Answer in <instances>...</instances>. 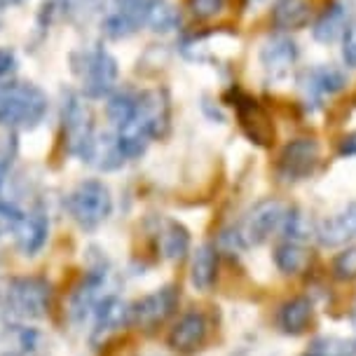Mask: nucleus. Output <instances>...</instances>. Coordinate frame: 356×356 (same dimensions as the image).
<instances>
[{
	"label": "nucleus",
	"instance_id": "obj_33",
	"mask_svg": "<svg viewBox=\"0 0 356 356\" xmlns=\"http://www.w3.org/2000/svg\"><path fill=\"white\" fill-rule=\"evenodd\" d=\"M15 66H17L15 52H12V49H0V78L15 71Z\"/></svg>",
	"mask_w": 356,
	"mask_h": 356
},
{
	"label": "nucleus",
	"instance_id": "obj_16",
	"mask_svg": "<svg viewBox=\"0 0 356 356\" xmlns=\"http://www.w3.org/2000/svg\"><path fill=\"white\" fill-rule=\"evenodd\" d=\"M312 8L307 0H277L272 5L270 19L279 31H300L309 24Z\"/></svg>",
	"mask_w": 356,
	"mask_h": 356
},
{
	"label": "nucleus",
	"instance_id": "obj_27",
	"mask_svg": "<svg viewBox=\"0 0 356 356\" xmlns=\"http://www.w3.org/2000/svg\"><path fill=\"white\" fill-rule=\"evenodd\" d=\"M145 24H148L152 31H162V33H167V31H171L178 24V15H176V10L171 8L169 3L157 0V3L152 5V10L148 12Z\"/></svg>",
	"mask_w": 356,
	"mask_h": 356
},
{
	"label": "nucleus",
	"instance_id": "obj_25",
	"mask_svg": "<svg viewBox=\"0 0 356 356\" xmlns=\"http://www.w3.org/2000/svg\"><path fill=\"white\" fill-rule=\"evenodd\" d=\"M136 108H138V94L129 92V89H122V92L113 94L111 101H108V120L118 129H122L136 115Z\"/></svg>",
	"mask_w": 356,
	"mask_h": 356
},
{
	"label": "nucleus",
	"instance_id": "obj_28",
	"mask_svg": "<svg viewBox=\"0 0 356 356\" xmlns=\"http://www.w3.org/2000/svg\"><path fill=\"white\" fill-rule=\"evenodd\" d=\"M227 0H188V10L190 15L200 22H207V19H213L216 15H220L225 10Z\"/></svg>",
	"mask_w": 356,
	"mask_h": 356
},
{
	"label": "nucleus",
	"instance_id": "obj_17",
	"mask_svg": "<svg viewBox=\"0 0 356 356\" xmlns=\"http://www.w3.org/2000/svg\"><path fill=\"white\" fill-rule=\"evenodd\" d=\"M316 234H319L321 244H326V246H338L342 241L356 237V202L349 204L345 211H340L338 216L323 220Z\"/></svg>",
	"mask_w": 356,
	"mask_h": 356
},
{
	"label": "nucleus",
	"instance_id": "obj_29",
	"mask_svg": "<svg viewBox=\"0 0 356 356\" xmlns=\"http://www.w3.org/2000/svg\"><path fill=\"white\" fill-rule=\"evenodd\" d=\"M333 275L335 279H342V282L356 279V246L342 251L340 256L333 260Z\"/></svg>",
	"mask_w": 356,
	"mask_h": 356
},
{
	"label": "nucleus",
	"instance_id": "obj_19",
	"mask_svg": "<svg viewBox=\"0 0 356 356\" xmlns=\"http://www.w3.org/2000/svg\"><path fill=\"white\" fill-rule=\"evenodd\" d=\"M129 312H131L129 305L122 302L115 296L99 300V305H97V328H94V335L99 338V335H106V333H111V330L122 328V323L129 321Z\"/></svg>",
	"mask_w": 356,
	"mask_h": 356
},
{
	"label": "nucleus",
	"instance_id": "obj_24",
	"mask_svg": "<svg viewBox=\"0 0 356 356\" xmlns=\"http://www.w3.org/2000/svg\"><path fill=\"white\" fill-rule=\"evenodd\" d=\"M160 249L169 260H181L190 249V234L181 222L169 220L162 230L160 237Z\"/></svg>",
	"mask_w": 356,
	"mask_h": 356
},
{
	"label": "nucleus",
	"instance_id": "obj_31",
	"mask_svg": "<svg viewBox=\"0 0 356 356\" xmlns=\"http://www.w3.org/2000/svg\"><path fill=\"white\" fill-rule=\"evenodd\" d=\"M22 211H19L17 207L12 204H5V202H0V237L8 232H15L17 222L22 220Z\"/></svg>",
	"mask_w": 356,
	"mask_h": 356
},
{
	"label": "nucleus",
	"instance_id": "obj_1",
	"mask_svg": "<svg viewBox=\"0 0 356 356\" xmlns=\"http://www.w3.org/2000/svg\"><path fill=\"white\" fill-rule=\"evenodd\" d=\"M47 113V97L31 82H12L0 87V127L33 129Z\"/></svg>",
	"mask_w": 356,
	"mask_h": 356
},
{
	"label": "nucleus",
	"instance_id": "obj_10",
	"mask_svg": "<svg viewBox=\"0 0 356 356\" xmlns=\"http://www.w3.org/2000/svg\"><path fill=\"white\" fill-rule=\"evenodd\" d=\"M234 108H237L239 127L253 143L258 145H272L275 141V124L272 118L267 115V111L258 104L256 99L246 97V94L237 92L234 97Z\"/></svg>",
	"mask_w": 356,
	"mask_h": 356
},
{
	"label": "nucleus",
	"instance_id": "obj_23",
	"mask_svg": "<svg viewBox=\"0 0 356 356\" xmlns=\"http://www.w3.org/2000/svg\"><path fill=\"white\" fill-rule=\"evenodd\" d=\"M275 263L286 275H298L309 265V251L305 249L300 241H286V244L277 246Z\"/></svg>",
	"mask_w": 356,
	"mask_h": 356
},
{
	"label": "nucleus",
	"instance_id": "obj_13",
	"mask_svg": "<svg viewBox=\"0 0 356 356\" xmlns=\"http://www.w3.org/2000/svg\"><path fill=\"white\" fill-rule=\"evenodd\" d=\"M298 59V44L286 35L270 38L260 49V63L272 78H282Z\"/></svg>",
	"mask_w": 356,
	"mask_h": 356
},
{
	"label": "nucleus",
	"instance_id": "obj_6",
	"mask_svg": "<svg viewBox=\"0 0 356 356\" xmlns=\"http://www.w3.org/2000/svg\"><path fill=\"white\" fill-rule=\"evenodd\" d=\"M286 213H289V207L277 200L258 202L244 218V225L239 230L241 241L244 244H263L272 232L282 230Z\"/></svg>",
	"mask_w": 356,
	"mask_h": 356
},
{
	"label": "nucleus",
	"instance_id": "obj_9",
	"mask_svg": "<svg viewBox=\"0 0 356 356\" xmlns=\"http://www.w3.org/2000/svg\"><path fill=\"white\" fill-rule=\"evenodd\" d=\"M148 134L150 138H162L169 129V97L164 89L138 94V108L131 120Z\"/></svg>",
	"mask_w": 356,
	"mask_h": 356
},
{
	"label": "nucleus",
	"instance_id": "obj_20",
	"mask_svg": "<svg viewBox=\"0 0 356 356\" xmlns=\"http://www.w3.org/2000/svg\"><path fill=\"white\" fill-rule=\"evenodd\" d=\"M104 279H106V272L97 270L82 279V284L73 291L71 314L75 319H82V316L87 314V309H92L94 305H99V291H101V286H104Z\"/></svg>",
	"mask_w": 356,
	"mask_h": 356
},
{
	"label": "nucleus",
	"instance_id": "obj_22",
	"mask_svg": "<svg viewBox=\"0 0 356 356\" xmlns=\"http://www.w3.org/2000/svg\"><path fill=\"white\" fill-rule=\"evenodd\" d=\"M277 321L284 333H291V335L302 333L312 321V302L307 298H296V300L286 302L284 307L279 309Z\"/></svg>",
	"mask_w": 356,
	"mask_h": 356
},
{
	"label": "nucleus",
	"instance_id": "obj_34",
	"mask_svg": "<svg viewBox=\"0 0 356 356\" xmlns=\"http://www.w3.org/2000/svg\"><path fill=\"white\" fill-rule=\"evenodd\" d=\"M338 152H340L342 157H354V155H356V131L347 134V136L342 138Z\"/></svg>",
	"mask_w": 356,
	"mask_h": 356
},
{
	"label": "nucleus",
	"instance_id": "obj_26",
	"mask_svg": "<svg viewBox=\"0 0 356 356\" xmlns=\"http://www.w3.org/2000/svg\"><path fill=\"white\" fill-rule=\"evenodd\" d=\"M316 356H356V342L342 338H316L312 342V352Z\"/></svg>",
	"mask_w": 356,
	"mask_h": 356
},
{
	"label": "nucleus",
	"instance_id": "obj_2",
	"mask_svg": "<svg viewBox=\"0 0 356 356\" xmlns=\"http://www.w3.org/2000/svg\"><path fill=\"white\" fill-rule=\"evenodd\" d=\"M52 286L40 277H12L0 289V302L19 319H40L49 309Z\"/></svg>",
	"mask_w": 356,
	"mask_h": 356
},
{
	"label": "nucleus",
	"instance_id": "obj_32",
	"mask_svg": "<svg viewBox=\"0 0 356 356\" xmlns=\"http://www.w3.org/2000/svg\"><path fill=\"white\" fill-rule=\"evenodd\" d=\"M342 59L347 66L356 68V29H349L347 35L342 38Z\"/></svg>",
	"mask_w": 356,
	"mask_h": 356
},
{
	"label": "nucleus",
	"instance_id": "obj_11",
	"mask_svg": "<svg viewBox=\"0 0 356 356\" xmlns=\"http://www.w3.org/2000/svg\"><path fill=\"white\" fill-rule=\"evenodd\" d=\"M157 0H115V12L106 19L104 33L113 40H122L138 31L145 24L148 12L152 10Z\"/></svg>",
	"mask_w": 356,
	"mask_h": 356
},
{
	"label": "nucleus",
	"instance_id": "obj_12",
	"mask_svg": "<svg viewBox=\"0 0 356 356\" xmlns=\"http://www.w3.org/2000/svg\"><path fill=\"white\" fill-rule=\"evenodd\" d=\"M209 338V321L202 312H190L171 328L169 347L176 352H195Z\"/></svg>",
	"mask_w": 356,
	"mask_h": 356
},
{
	"label": "nucleus",
	"instance_id": "obj_18",
	"mask_svg": "<svg viewBox=\"0 0 356 356\" xmlns=\"http://www.w3.org/2000/svg\"><path fill=\"white\" fill-rule=\"evenodd\" d=\"M300 85L307 89L309 94H314V97H326V94L340 92V89L347 85V80L338 68L319 66V68H312V71H305L300 75Z\"/></svg>",
	"mask_w": 356,
	"mask_h": 356
},
{
	"label": "nucleus",
	"instance_id": "obj_4",
	"mask_svg": "<svg viewBox=\"0 0 356 356\" xmlns=\"http://www.w3.org/2000/svg\"><path fill=\"white\" fill-rule=\"evenodd\" d=\"M63 141L68 152L85 162H92L97 136H94V120L92 111L80 97H68L63 104Z\"/></svg>",
	"mask_w": 356,
	"mask_h": 356
},
{
	"label": "nucleus",
	"instance_id": "obj_30",
	"mask_svg": "<svg viewBox=\"0 0 356 356\" xmlns=\"http://www.w3.org/2000/svg\"><path fill=\"white\" fill-rule=\"evenodd\" d=\"M15 155H17L15 138H12V136L0 138V188H3V183L8 181V174H10V167H12Z\"/></svg>",
	"mask_w": 356,
	"mask_h": 356
},
{
	"label": "nucleus",
	"instance_id": "obj_5",
	"mask_svg": "<svg viewBox=\"0 0 356 356\" xmlns=\"http://www.w3.org/2000/svg\"><path fill=\"white\" fill-rule=\"evenodd\" d=\"M75 71H78L82 80L85 94L92 99H101V97H106V94H111L120 75L115 56L108 54L106 49L85 52L82 54V61L75 63Z\"/></svg>",
	"mask_w": 356,
	"mask_h": 356
},
{
	"label": "nucleus",
	"instance_id": "obj_21",
	"mask_svg": "<svg viewBox=\"0 0 356 356\" xmlns=\"http://www.w3.org/2000/svg\"><path fill=\"white\" fill-rule=\"evenodd\" d=\"M216 270H218V253L213 246H200L193 258V270H190V282L195 289L209 291L216 279Z\"/></svg>",
	"mask_w": 356,
	"mask_h": 356
},
{
	"label": "nucleus",
	"instance_id": "obj_15",
	"mask_svg": "<svg viewBox=\"0 0 356 356\" xmlns=\"http://www.w3.org/2000/svg\"><path fill=\"white\" fill-rule=\"evenodd\" d=\"M47 232H49V222L44 213L35 211V213L22 216V220H19L15 227L17 246L22 249L24 256H35L44 246V241H47Z\"/></svg>",
	"mask_w": 356,
	"mask_h": 356
},
{
	"label": "nucleus",
	"instance_id": "obj_8",
	"mask_svg": "<svg viewBox=\"0 0 356 356\" xmlns=\"http://www.w3.org/2000/svg\"><path fill=\"white\" fill-rule=\"evenodd\" d=\"M176 307H178V291L174 286H164V289L145 296L143 300L134 305L129 312V321L141 328H155L167 321L174 314Z\"/></svg>",
	"mask_w": 356,
	"mask_h": 356
},
{
	"label": "nucleus",
	"instance_id": "obj_7",
	"mask_svg": "<svg viewBox=\"0 0 356 356\" xmlns=\"http://www.w3.org/2000/svg\"><path fill=\"white\" fill-rule=\"evenodd\" d=\"M319 164V143L314 138H296L279 157V176L284 181H302Z\"/></svg>",
	"mask_w": 356,
	"mask_h": 356
},
{
	"label": "nucleus",
	"instance_id": "obj_14",
	"mask_svg": "<svg viewBox=\"0 0 356 356\" xmlns=\"http://www.w3.org/2000/svg\"><path fill=\"white\" fill-rule=\"evenodd\" d=\"M352 29V12L345 3L335 0L330 8H326V12L316 19L314 29H312V35L314 40L319 42H335V40H342L347 35V31Z\"/></svg>",
	"mask_w": 356,
	"mask_h": 356
},
{
	"label": "nucleus",
	"instance_id": "obj_35",
	"mask_svg": "<svg viewBox=\"0 0 356 356\" xmlns=\"http://www.w3.org/2000/svg\"><path fill=\"white\" fill-rule=\"evenodd\" d=\"M22 0H0V10L3 8H12V5H19Z\"/></svg>",
	"mask_w": 356,
	"mask_h": 356
},
{
	"label": "nucleus",
	"instance_id": "obj_36",
	"mask_svg": "<svg viewBox=\"0 0 356 356\" xmlns=\"http://www.w3.org/2000/svg\"><path fill=\"white\" fill-rule=\"evenodd\" d=\"M307 356H316V354H307Z\"/></svg>",
	"mask_w": 356,
	"mask_h": 356
},
{
	"label": "nucleus",
	"instance_id": "obj_3",
	"mask_svg": "<svg viewBox=\"0 0 356 356\" xmlns=\"http://www.w3.org/2000/svg\"><path fill=\"white\" fill-rule=\"evenodd\" d=\"M113 211V197L101 181H85L68 195V213L82 230H94Z\"/></svg>",
	"mask_w": 356,
	"mask_h": 356
}]
</instances>
